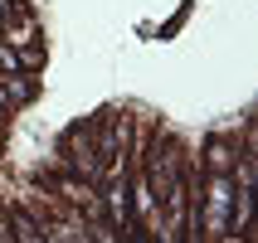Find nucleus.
Masks as SVG:
<instances>
[{
  "label": "nucleus",
  "mask_w": 258,
  "mask_h": 243,
  "mask_svg": "<svg viewBox=\"0 0 258 243\" xmlns=\"http://www.w3.org/2000/svg\"><path fill=\"white\" fill-rule=\"evenodd\" d=\"M5 224H10V243H44V224L29 214L25 204H5Z\"/></svg>",
  "instance_id": "nucleus-5"
},
{
  "label": "nucleus",
  "mask_w": 258,
  "mask_h": 243,
  "mask_svg": "<svg viewBox=\"0 0 258 243\" xmlns=\"http://www.w3.org/2000/svg\"><path fill=\"white\" fill-rule=\"evenodd\" d=\"M219 243H258V233H224Z\"/></svg>",
  "instance_id": "nucleus-8"
},
{
  "label": "nucleus",
  "mask_w": 258,
  "mask_h": 243,
  "mask_svg": "<svg viewBox=\"0 0 258 243\" xmlns=\"http://www.w3.org/2000/svg\"><path fill=\"white\" fill-rule=\"evenodd\" d=\"M0 83H5L10 112H20V107H29V102L39 98V73H0Z\"/></svg>",
  "instance_id": "nucleus-6"
},
{
  "label": "nucleus",
  "mask_w": 258,
  "mask_h": 243,
  "mask_svg": "<svg viewBox=\"0 0 258 243\" xmlns=\"http://www.w3.org/2000/svg\"><path fill=\"white\" fill-rule=\"evenodd\" d=\"M54 166L83 175L88 185H98V180H102L98 141H93V117H78V122H69V127L58 131V141H54Z\"/></svg>",
  "instance_id": "nucleus-1"
},
{
  "label": "nucleus",
  "mask_w": 258,
  "mask_h": 243,
  "mask_svg": "<svg viewBox=\"0 0 258 243\" xmlns=\"http://www.w3.org/2000/svg\"><path fill=\"white\" fill-rule=\"evenodd\" d=\"M49 63V44H25L20 49V73H44Z\"/></svg>",
  "instance_id": "nucleus-7"
},
{
  "label": "nucleus",
  "mask_w": 258,
  "mask_h": 243,
  "mask_svg": "<svg viewBox=\"0 0 258 243\" xmlns=\"http://www.w3.org/2000/svg\"><path fill=\"white\" fill-rule=\"evenodd\" d=\"M234 180L229 175L200 171V243H219L229 233V209H234Z\"/></svg>",
  "instance_id": "nucleus-2"
},
{
  "label": "nucleus",
  "mask_w": 258,
  "mask_h": 243,
  "mask_svg": "<svg viewBox=\"0 0 258 243\" xmlns=\"http://www.w3.org/2000/svg\"><path fill=\"white\" fill-rule=\"evenodd\" d=\"M200 171H210V175H234V160H239V141H234L229 131H210L200 141Z\"/></svg>",
  "instance_id": "nucleus-3"
},
{
  "label": "nucleus",
  "mask_w": 258,
  "mask_h": 243,
  "mask_svg": "<svg viewBox=\"0 0 258 243\" xmlns=\"http://www.w3.org/2000/svg\"><path fill=\"white\" fill-rule=\"evenodd\" d=\"M0 112L10 117V98H5V83H0Z\"/></svg>",
  "instance_id": "nucleus-9"
},
{
  "label": "nucleus",
  "mask_w": 258,
  "mask_h": 243,
  "mask_svg": "<svg viewBox=\"0 0 258 243\" xmlns=\"http://www.w3.org/2000/svg\"><path fill=\"white\" fill-rule=\"evenodd\" d=\"M0 44H15V49H25V44H44L39 15L25 10V15H15V20H5V29H0Z\"/></svg>",
  "instance_id": "nucleus-4"
}]
</instances>
